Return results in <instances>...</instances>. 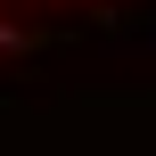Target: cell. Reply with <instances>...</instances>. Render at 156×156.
<instances>
[{"mask_svg":"<svg viewBox=\"0 0 156 156\" xmlns=\"http://www.w3.org/2000/svg\"><path fill=\"white\" fill-rule=\"evenodd\" d=\"M66 8H82V0H0V33H16V25H41V16H66Z\"/></svg>","mask_w":156,"mask_h":156,"instance_id":"6da1fadb","label":"cell"}]
</instances>
